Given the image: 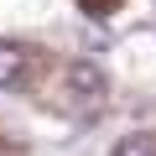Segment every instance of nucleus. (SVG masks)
I'll return each instance as SVG.
<instances>
[{"mask_svg": "<svg viewBox=\"0 0 156 156\" xmlns=\"http://www.w3.org/2000/svg\"><path fill=\"white\" fill-rule=\"evenodd\" d=\"M21 73H26V52H21L16 42H0V89L21 83Z\"/></svg>", "mask_w": 156, "mask_h": 156, "instance_id": "obj_2", "label": "nucleus"}, {"mask_svg": "<svg viewBox=\"0 0 156 156\" xmlns=\"http://www.w3.org/2000/svg\"><path fill=\"white\" fill-rule=\"evenodd\" d=\"M104 89H109V78H104L99 62H73V68H68V94H78L83 104H99Z\"/></svg>", "mask_w": 156, "mask_h": 156, "instance_id": "obj_1", "label": "nucleus"}, {"mask_svg": "<svg viewBox=\"0 0 156 156\" xmlns=\"http://www.w3.org/2000/svg\"><path fill=\"white\" fill-rule=\"evenodd\" d=\"M115 156H156V135H125L115 146Z\"/></svg>", "mask_w": 156, "mask_h": 156, "instance_id": "obj_3", "label": "nucleus"}]
</instances>
